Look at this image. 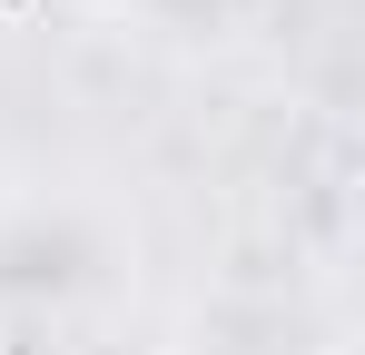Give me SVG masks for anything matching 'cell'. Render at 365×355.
<instances>
[]
</instances>
